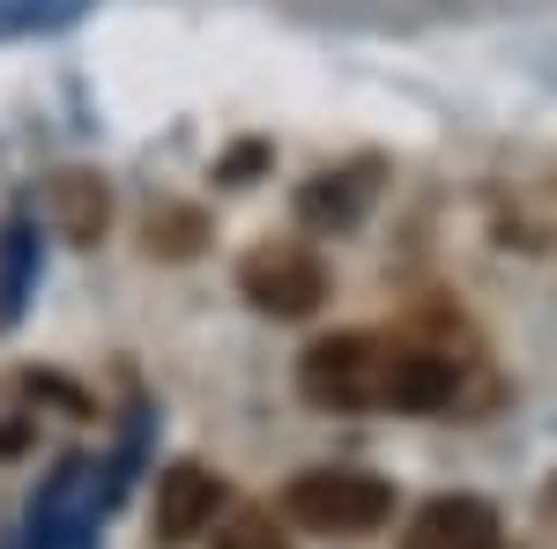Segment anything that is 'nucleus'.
Here are the masks:
<instances>
[{"label": "nucleus", "instance_id": "f257e3e1", "mask_svg": "<svg viewBox=\"0 0 557 549\" xmlns=\"http://www.w3.org/2000/svg\"><path fill=\"white\" fill-rule=\"evenodd\" d=\"M283 520L305 527V535H335V542H357V535H380L394 520V490L364 467H305L283 490Z\"/></svg>", "mask_w": 557, "mask_h": 549}, {"label": "nucleus", "instance_id": "f03ea898", "mask_svg": "<svg viewBox=\"0 0 557 549\" xmlns=\"http://www.w3.org/2000/svg\"><path fill=\"white\" fill-rule=\"evenodd\" d=\"M298 394L320 416H364L386 401V335H320L298 357Z\"/></svg>", "mask_w": 557, "mask_h": 549}, {"label": "nucleus", "instance_id": "7ed1b4c3", "mask_svg": "<svg viewBox=\"0 0 557 549\" xmlns=\"http://www.w3.org/2000/svg\"><path fill=\"white\" fill-rule=\"evenodd\" d=\"M238 297L268 320H305V312L327 304V260L298 238H260L253 253L238 260Z\"/></svg>", "mask_w": 557, "mask_h": 549}, {"label": "nucleus", "instance_id": "20e7f679", "mask_svg": "<svg viewBox=\"0 0 557 549\" xmlns=\"http://www.w3.org/2000/svg\"><path fill=\"white\" fill-rule=\"evenodd\" d=\"M461 401V364L424 341H386V401L394 416H446Z\"/></svg>", "mask_w": 557, "mask_h": 549}, {"label": "nucleus", "instance_id": "39448f33", "mask_svg": "<svg viewBox=\"0 0 557 549\" xmlns=\"http://www.w3.org/2000/svg\"><path fill=\"white\" fill-rule=\"evenodd\" d=\"M223 475L209 461H172L157 475V542H201L215 527V512H223Z\"/></svg>", "mask_w": 557, "mask_h": 549}, {"label": "nucleus", "instance_id": "423d86ee", "mask_svg": "<svg viewBox=\"0 0 557 549\" xmlns=\"http://www.w3.org/2000/svg\"><path fill=\"white\" fill-rule=\"evenodd\" d=\"M89 520H97V475H89V461H67L30 506V549H75Z\"/></svg>", "mask_w": 557, "mask_h": 549}, {"label": "nucleus", "instance_id": "0eeeda50", "mask_svg": "<svg viewBox=\"0 0 557 549\" xmlns=\"http://www.w3.org/2000/svg\"><path fill=\"white\" fill-rule=\"evenodd\" d=\"M401 549H498V512L483 498H431Z\"/></svg>", "mask_w": 557, "mask_h": 549}, {"label": "nucleus", "instance_id": "6e6552de", "mask_svg": "<svg viewBox=\"0 0 557 549\" xmlns=\"http://www.w3.org/2000/svg\"><path fill=\"white\" fill-rule=\"evenodd\" d=\"M45 209H52V230H60V238L97 246V238H104V223H112V194H104V178H97V171H52Z\"/></svg>", "mask_w": 557, "mask_h": 549}, {"label": "nucleus", "instance_id": "1a4fd4ad", "mask_svg": "<svg viewBox=\"0 0 557 549\" xmlns=\"http://www.w3.org/2000/svg\"><path fill=\"white\" fill-rule=\"evenodd\" d=\"M364 201H372V178H357V171H327V178H312L298 194V215L312 223V230H349L357 215H364Z\"/></svg>", "mask_w": 557, "mask_h": 549}, {"label": "nucleus", "instance_id": "9d476101", "mask_svg": "<svg viewBox=\"0 0 557 549\" xmlns=\"http://www.w3.org/2000/svg\"><path fill=\"white\" fill-rule=\"evenodd\" d=\"M209 549H290V535H283V512H268V506H238L231 520H215Z\"/></svg>", "mask_w": 557, "mask_h": 549}, {"label": "nucleus", "instance_id": "9b49d317", "mask_svg": "<svg viewBox=\"0 0 557 549\" xmlns=\"http://www.w3.org/2000/svg\"><path fill=\"white\" fill-rule=\"evenodd\" d=\"M83 8L89 0H0V38H15V30H60Z\"/></svg>", "mask_w": 557, "mask_h": 549}, {"label": "nucleus", "instance_id": "f8f14e48", "mask_svg": "<svg viewBox=\"0 0 557 549\" xmlns=\"http://www.w3.org/2000/svg\"><path fill=\"white\" fill-rule=\"evenodd\" d=\"M194 238H201V215H149V253H194Z\"/></svg>", "mask_w": 557, "mask_h": 549}, {"label": "nucleus", "instance_id": "ddd939ff", "mask_svg": "<svg viewBox=\"0 0 557 549\" xmlns=\"http://www.w3.org/2000/svg\"><path fill=\"white\" fill-rule=\"evenodd\" d=\"M30 446V416H15V401H0V461H15Z\"/></svg>", "mask_w": 557, "mask_h": 549}, {"label": "nucleus", "instance_id": "4468645a", "mask_svg": "<svg viewBox=\"0 0 557 549\" xmlns=\"http://www.w3.org/2000/svg\"><path fill=\"white\" fill-rule=\"evenodd\" d=\"M550 512H557V490H550Z\"/></svg>", "mask_w": 557, "mask_h": 549}]
</instances>
